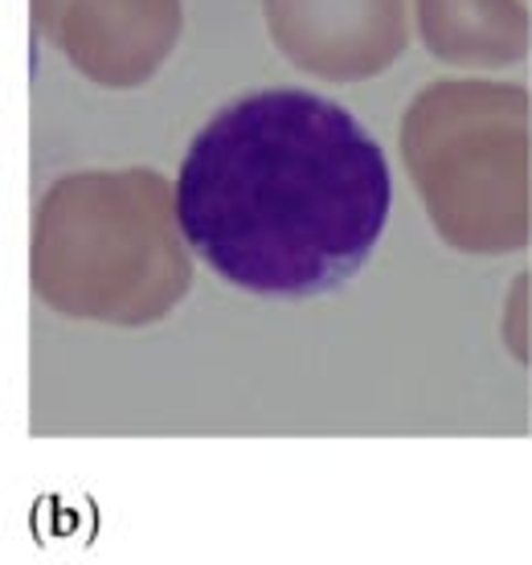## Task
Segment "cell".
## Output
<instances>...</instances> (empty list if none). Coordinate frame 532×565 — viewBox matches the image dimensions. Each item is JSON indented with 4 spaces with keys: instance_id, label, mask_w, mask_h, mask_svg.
Segmentation results:
<instances>
[{
    "instance_id": "6da1fadb",
    "label": "cell",
    "mask_w": 532,
    "mask_h": 565,
    "mask_svg": "<svg viewBox=\"0 0 532 565\" xmlns=\"http://www.w3.org/2000/svg\"><path fill=\"white\" fill-rule=\"evenodd\" d=\"M390 164L340 103L254 90L196 131L177 172V226L193 255L263 299L337 291L390 222Z\"/></svg>"
}]
</instances>
